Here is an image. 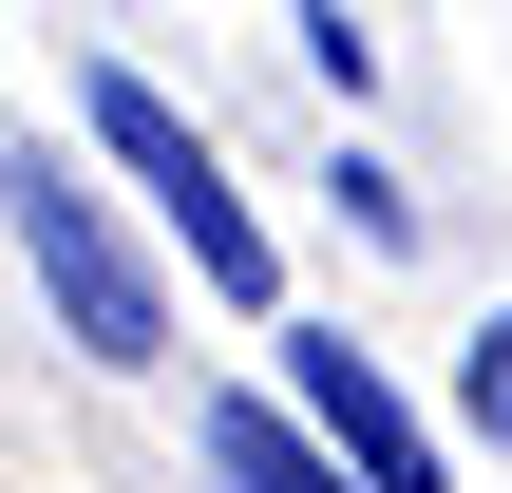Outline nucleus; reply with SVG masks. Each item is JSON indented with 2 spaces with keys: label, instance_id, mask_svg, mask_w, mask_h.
I'll use <instances>...</instances> for the list:
<instances>
[{
  "label": "nucleus",
  "instance_id": "obj_1",
  "mask_svg": "<svg viewBox=\"0 0 512 493\" xmlns=\"http://www.w3.org/2000/svg\"><path fill=\"white\" fill-rule=\"evenodd\" d=\"M76 114H95V152H114V171H133V190H152V209L190 228L209 304H266V228H247V190L209 171V133H190V114H171V95H152L133 57H95V76H76Z\"/></svg>",
  "mask_w": 512,
  "mask_h": 493
},
{
  "label": "nucleus",
  "instance_id": "obj_2",
  "mask_svg": "<svg viewBox=\"0 0 512 493\" xmlns=\"http://www.w3.org/2000/svg\"><path fill=\"white\" fill-rule=\"evenodd\" d=\"M0 209H19V247H38V285H57V323L95 342V361H171V285L114 247V209L57 171V152H19L0 171Z\"/></svg>",
  "mask_w": 512,
  "mask_h": 493
},
{
  "label": "nucleus",
  "instance_id": "obj_3",
  "mask_svg": "<svg viewBox=\"0 0 512 493\" xmlns=\"http://www.w3.org/2000/svg\"><path fill=\"white\" fill-rule=\"evenodd\" d=\"M285 380H304V456H323V475H361V493H437V437H418V399H399L361 342H304Z\"/></svg>",
  "mask_w": 512,
  "mask_h": 493
},
{
  "label": "nucleus",
  "instance_id": "obj_4",
  "mask_svg": "<svg viewBox=\"0 0 512 493\" xmlns=\"http://www.w3.org/2000/svg\"><path fill=\"white\" fill-rule=\"evenodd\" d=\"M209 475H228V493H342L323 456H304V418H285V399H209Z\"/></svg>",
  "mask_w": 512,
  "mask_h": 493
},
{
  "label": "nucleus",
  "instance_id": "obj_5",
  "mask_svg": "<svg viewBox=\"0 0 512 493\" xmlns=\"http://www.w3.org/2000/svg\"><path fill=\"white\" fill-rule=\"evenodd\" d=\"M456 399H475V437H494V456H512V304H494V323H475V361H456Z\"/></svg>",
  "mask_w": 512,
  "mask_h": 493
}]
</instances>
